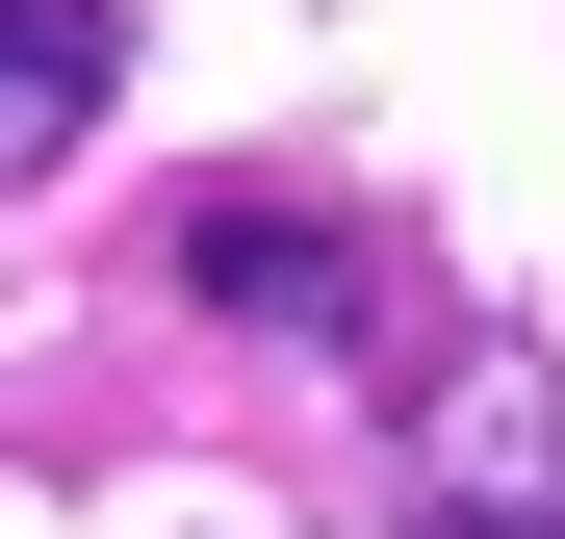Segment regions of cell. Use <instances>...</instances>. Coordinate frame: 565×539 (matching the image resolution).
<instances>
[{"label": "cell", "mask_w": 565, "mask_h": 539, "mask_svg": "<svg viewBox=\"0 0 565 539\" xmlns=\"http://www.w3.org/2000/svg\"><path fill=\"white\" fill-rule=\"evenodd\" d=\"M77 129H104V0H26V77H0V154H77Z\"/></svg>", "instance_id": "obj_3"}, {"label": "cell", "mask_w": 565, "mask_h": 539, "mask_svg": "<svg viewBox=\"0 0 565 539\" xmlns=\"http://www.w3.org/2000/svg\"><path fill=\"white\" fill-rule=\"evenodd\" d=\"M412 539H565V359L462 334L412 386Z\"/></svg>", "instance_id": "obj_1"}, {"label": "cell", "mask_w": 565, "mask_h": 539, "mask_svg": "<svg viewBox=\"0 0 565 539\" xmlns=\"http://www.w3.org/2000/svg\"><path fill=\"white\" fill-rule=\"evenodd\" d=\"M180 309H206V334H282V359H360V334H386V257H360L334 206H282V180H206V206H180Z\"/></svg>", "instance_id": "obj_2"}]
</instances>
